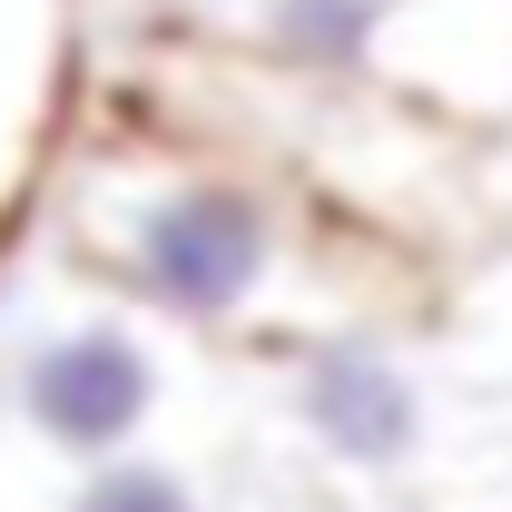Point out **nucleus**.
Masks as SVG:
<instances>
[{
    "instance_id": "nucleus-1",
    "label": "nucleus",
    "mask_w": 512,
    "mask_h": 512,
    "mask_svg": "<svg viewBox=\"0 0 512 512\" xmlns=\"http://www.w3.org/2000/svg\"><path fill=\"white\" fill-rule=\"evenodd\" d=\"M69 237L128 306L197 335H316L296 316L306 237L286 197L227 158H89L69 178Z\"/></svg>"
},
{
    "instance_id": "nucleus-2",
    "label": "nucleus",
    "mask_w": 512,
    "mask_h": 512,
    "mask_svg": "<svg viewBox=\"0 0 512 512\" xmlns=\"http://www.w3.org/2000/svg\"><path fill=\"white\" fill-rule=\"evenodd\" d=\"M10 404L60 463H119L148 453L158 414H168V345L148 306H79L50 316L20 345Z\"/></svg>"
},
{
    "instance_id": "nucleus-3",
    "label": "nucleus",
    "mask_w": 512,
    "mask_h": 512,
    "mask_svg": "<svg viewBox=\"0 0 512 512\" xmlns=\"http://www.w3.org/2000/svg\"><path fill=\"white\" fill-rule=\"evenodd\" d=\"M286 414L296 434L345 463V473H404L434 444V394L414 375L404 345H384L375 325H325L296 345V375H286Z\"/></svg>"
},
{
    "instance_id": "nucleus-4",
    "label": "nucleus",
    "mask_w": 512,
    "mask_h": 512,
    "mask_svg": "<svg viewBox=\"0 0 512 512\" xmlns=\"http://www.w3.org/2000/svg\"><path fill=\"white\" fill-rule=\"evenodd\" d=\"M168 10H188L207 40L286 69V79L365 89V79H384V40H394L404 0H168Z\"/></svg>"
},
{
    "instance_id": "nucleus-5",
    "label": "nucleus",
    "mask_w": 512,
    "mask_h": 512,
    "mask_svg": "<svg viewBox=\"0 0 512 512\" xmlns=\"http://www.w3.org/2000/svg\"><path fill=\"white\" fill-rule=\"evenodd\" d=\"M384 89L453 119H512V0H404L384 40Z\"/></svg>"
},
{
    "instance_id": "nucleus-6",
    "label": "nucleus",
    "mask_w": 512,
    "mask_h": 512,
    "mask_svg": "<svg viewBox=\"0 0 512 512\" xmlns=\"http://www.w3.org/2000/svg\"><path fill=\"white\" fill-rule=\"evenodd\" d=\"M60 60H69V0H0V207L30 188L40 138L60 119Z\"/></svg>"
},
{
    "instance_id": "nucleus-7",
    "label": "nucleus",
    "mask_w": 512,
    "mask_h": 512,
    "mask_svg": "<svg viewBox=\"0 0 512 512\" xmlns=\"http://www.w3.org/2000/svg\"><path fill=\"white\" fill-rule=\"evenodd\" d=\"M60 512H207V493H197L188 463H168V453H119V463H79Z\"/></svg>"
}]
</instances>
